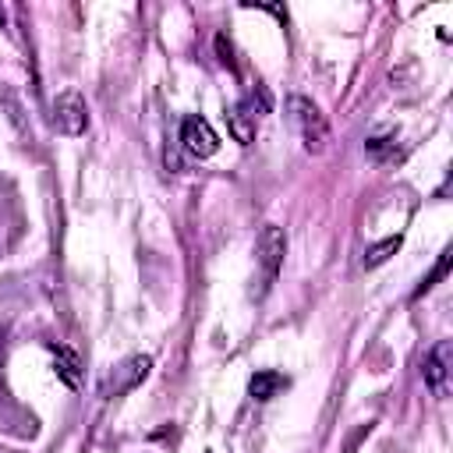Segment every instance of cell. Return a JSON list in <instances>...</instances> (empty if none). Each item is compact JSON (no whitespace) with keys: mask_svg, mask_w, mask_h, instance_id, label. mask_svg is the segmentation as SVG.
<instances>
[{"mask_svg":"<svg viewBox=\"0 0 453 453\" xmlns=\"http://www.w3.org/2000/svg\"><path fill=\"white\" fill-rule=\"evenodd\" d=\"M290 117H294V124H297V131H301L304 149H308V152H322L326 142H329V124H326V117L319 113V106H315L311 99H304V96H294V99H290Z\"/></svg>","mask_w":453,"mask_h":453,"instance_id":"6da1fadb","label":"cell"},{"mask_svg":"<svg viewBox=\"0 0 453 453\" xmlns=\"http://www.w3.org/2000/svg\"><path fill=\"white\" fill-rule=\"evenodd\" d=\"M283 386H287V379H283L280 372H273V368L255 372V375H251V382H248V389H251V396H255V400H273Z\"/></svg>","mask_w":453,"mask_h":453,"instance_id":"52a82bcc","label":"cell"},{"mask_svg":"<svg viewBox=\"0 0 453 453\" xmlns=\"http://www.w3.org/2000/svg\"><path fill=\"white\" fill-rule=\"evenodd\" d=\"M180 142H184V149H188L191 156H198V159L212 156L216 145H219V138H216V131H212V124H209L205 117H188V120L180 124Z\"/></svg>","mask_w":453,"mask_h":453,"instance_id":"5b68a950","label":"cell"},{"mask_svg":"<svg viewBox=\"0 0 453 453\" xmlns=\"http://www.w3.org/2000/svg\"><path fill=\"white\" fill-rule=\"evenodd\" d=\"M149 365H152V357L149 354H134V357H127L120 368H113V375L103 382V393H127V389H134L145 375H149Z\"/></svg>","mask_w":453,"mask_h":453,"instance_id":"8992f818","label":"cell"},{"mask_svg":"<svg viewBox=\"0 0 453 453\" xmlns=\"http://www.w3.org/2000/svg\"><path fill=\"white\" fill-rule=\"evenodd\" d=\"M248 110H251L248 103H241V106L230 110V131H234V138L241 145H248L255 138V113H248Z\"/></svg>","mask_w":453,"mask_h":453,"instance_id":"ba28073f","label":"cell"},{"mask_svg":"<svg viewBox=\"0 0 453 453\" xmlns=\"http://www.w3.org/2000/svg\"><path fill=\"white\" fill-rule=\"evenodd\" d=\"M396 248H400V234H396V237H386L382 244H372V248H368V255H365V269H375V265H379V262H386V258H389V251H396Z\"/></svg>","mask_w":453,"mask_h":453,"instance_id":"9c48e42d","label":"cell"},{"mask_svg":"<svg viewBox=\"0 0 453 453\" xmlns=\"http://www.w3.org/2000/svg\"><path fill=\"white\" fill-rule=\"evenodd\" d=\"M53 127H57L60 134H71V138L88 127V110H85L81 92L67 88V92L57 96V103H53Z\"/></svg>","mask_w":453,"mask_h":453,"instance_id":"3957f363","label":"cell"},{"mask_svg":"<svg viewBox=\"0 0 453 453\" xmlns=\"http://www.w3.org/2000/svg\"><path fill=\"white\" fill-rule=\"evenodd\" d=\"M449 357H453V347L449 340H439L428 354H425V382L435 396H446L449 393Z\"/></svg>","mask_w":453,"mask_h":453,"instance_id":"277c9868","label":"cell"},{"mask_svg":"<svg viewBox=\"0 0 453 453\" xmlns=\"http://www.w3.org/2000/svg\"><path fill=\"white\" fill-rule=\"evenodd\" d=\"M283 251H287V237H283V230L280 226H262V234H258V241H255V258H258V265H262V290L276 280V273H280V262H283ZM258 290V294H262Z\"/></svg>","mask_w":453,"mask_h":453,"instance_id":"7a4b0ae2","label":"cell"},{"mask_svg":"<svg viewBox=\"0 0 453 453\" xmlns=\"http://www.w3.org/2000/svg\"><path fill=\"white\" fill-rule=\"evenodd\" d=\"M0 357H4V333H0Z\"/></svg>","mask_w":453,"mask_h":453,"instance_id":"30bf717a","label":"cell"}]
</instances>
